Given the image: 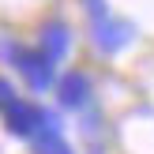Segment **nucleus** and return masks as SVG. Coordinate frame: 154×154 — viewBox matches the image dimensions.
<instances>
[{"label":"nucleus","mask_w":154,"mask_h":154,"mask_svg":"<svg viewBox=\"0 0 154 154\" xmlns=\"http://www.w3.org/2000/svg\"><path fill=\"white\" fill-rule=\"evenodd\" d=\"M83 98H87V79L68 75V79H64V102H68V105H79Z\"/></svg>","instance_id":"obj_1"},{"label":"nucleus","mask_w":154,"mask_h":154,"mask_svg":"<svg viewBox=\"0 0 154 154\" xmlns=\"http://www.w3.org/2000/svg\"><path fill=\"white\" fill-rule=\"evenodd\" d=\"M64 42H68V38H64V30H60V26H53L49 34H45V49H49V57H60V53H64Z\"/></svg>","instance_id":"obj_2"},{"label":"nucleus","mask_w":154,"mask_h":154,"mask_svg":"<svg viewBox=\"0 0 154 154\" xmlns=\"http://www.w3.org/2000/svg\"><path fill=\"white\" fill-rule=\"evenodd\" d=\"M38 150H42V154H68L64 147H60V143H42V147H38Z\"/></svg>","instance_id":"obj_3"}]
</instances>
